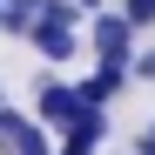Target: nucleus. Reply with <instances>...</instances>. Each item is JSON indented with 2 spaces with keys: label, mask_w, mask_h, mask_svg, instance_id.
Listing matches in <instances>:
<instances>
[{
  "label": "nucleus",
  "mask_w": 155,
  "mask_h": 155,
  "mask_svg": "<svg viewBox=\"0 0 155 155\" xmlns=\"http://www.w3.org/2000/svg\"><path fill=\"white\" fill-rule=\"evenodd\" d=\"M101 7H108V0H81V14H101Z\"/></svg>",
  "instance_id": "9"
},
{
  "label": "nucleus",
  "mask_w": 155,
  "mask_h": 155,
  "mask_svg": "<svg viewBox=\"0 0 155 155\" xmlns=\"http://www.w3.org/2000/svg\"><path fill=\"white\" fill-rule=\"evenodd\" d=\"M135 81V74H115V68H94V74H81L74 81V94H81V108H115V94Z\"/></svg>",
  "instance_id": "5"
},
{
  "label": "nucleus",
  "mask_w": 155,
  "mask_h": 155,
  "mask_svg": "<svg viewBox=\"0 0 155 155\" xmlns=\"http://www.w3.org/2000/svg\"><path fill=\"white\" fill-rule=\"evenodd\" d=\"M0 101H7V88H0Z\"/></svg>",
  "instance_id": "10"
},
{
  "label": "nucleus",
  "mask_w": 155,
  "mask_h": 155,
  "mask_svg": "<svg viewBox=\"0 0 155 155\" xmlns=\"http://www.w3.org/2000/svg\"><path fill=\"white\" fill-rule=\"evenodd\" d=\"M81 94H74V81H61V74H41V88H34V121L47 128V135H68L74 121H81Z\"/></svg>",
  "instance_id": "3"
},
{
  "label": "nucleus",
  "mask_w": 155,
  "mask_h": 155,
  "mask_svg": "<svg viewBox=\"0 0 155 155\" xmlns=\"http://www.w3.org/2000/svg\"><path fill=\"white\" fill-rule=\"evenodd\" d=\"M88 47H94V68H115V74H135V27L115 14V7H101L88 14Z\"/></svg>",
  "instance_id": "2"
},
{
  "label": "nucleus",
  "mask_w": 155,
  "mask_h": 155,
  "mask_svg": "<svg viewBox=\"0 0 155 155\" xmlns=\"http://www.w3.org/2000/svg\"><path fill=\"white\" fill-rule=\"evenodd\" d=\"M108 128H115V121H108V108H88V115H81V121L61 135V148H54V155H101Z\"/></svg>",
  "instance_id": "4"
},
{
  "label": "nucleus",
  "mask_w": 155,
  "mask_h": 155,
  "mask_svg": "<svg viewBox=\"0 0 155 155\" xmlns=\"http://www.w3.org/2000/svg\"><path fill=\"white\" fill-rule=\"evenodd\" d=\"M27 128H34V115H20L14 101H0V155H14L20 142H27Z\"/></svg>",
  "instance_id": "7"
},
{
  "label": "nucleus",
  "mask_w": 155,
  "mask_h": 155,
  "mask_svg": "<svg viewBox=\"0 0 155 155\" xmlns=\"http://www.w3.org/2000/svg\"><path fill=\"white\" fill-rule=\"evenodd\" d=\"M41 7H47V0H0V34H7V41H27L34 20H41Z\"/></svg>",
  "instance_id": "6"
},
{
  "label": "nucleus",
  "mask_w": 155,
  "mask_h": 155,
  "mask_svg": "<svg viewBox=\"0 0 155 155\" xmlns=\"http://www.w3.org/2000/svg\"><path fill=\"white\" fill-rule=\"evenodd\" d=\"M81 0H47V7H41V20H34V54L41 61H74V47H81V41H74V27H81Z\"/></svg>",
  "instance_id": "1"
},
{
  "label": "nucleus",
  "mask_w": 155,
  "mask_h": 155,
  "mask_svg": "<svg viewBox=\"0 0 155 155\" xmlns=\"http://www.w3.org/2000/svg\"><path fill=\"white\" fill-rule=\"evenodd\" d=\"M115 14H121V20H128L135 34H148V27H155V0H121Z\"/></svg>",
  "instance_id": "8"
}]
</instances>
